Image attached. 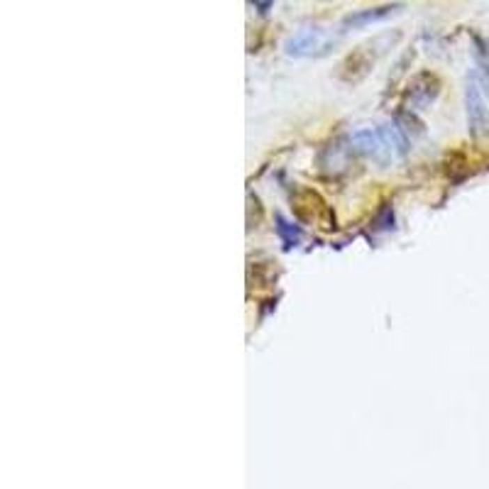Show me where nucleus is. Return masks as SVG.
<instances>
[{"label": "nucleus", "instance_id": "5", "mask_svg": "<svg viewBox=\"0 0 489 489\" xmlns=\"http://www.w3.org/2000/svg\"><path fill=\"white\" fill-rule=\"evenodd\" d=\"M465 110H467V130L472 137H482L489 132V105L479 79L469 76L465 84Z\"/></svg>", "mask_w": 489, "mask_h": 489}, {"label": "nucleus", "instance_id": "6", "mask_svg": "<svg viewBox=\"0 0 489 489\" xmlns=\"http://www.w3.org/2000/svg\"><path fill=\"white\" fill-rule=\"evenodd\" d=\"M440 93V81L435 74L430 71H421L419 76H414V81L409 84V91H406L404 100L409 105V110H421L428 108L430 103H435Z\"/></svg>", "mask_w": 489, "mask_h": 489}, {"label": "nucleus", "instance_id": "4", "mask_svg": "<svg viewBox=\"0 0 489 489\" xmlns=\"http://www.w3.org/2000/svg\"><path fill=\"white\" fill-rule=\"evenodd\" d=\"M338 37L330 30H323V27H304L299 30L294 37H289L284 45L286 54L289 56H320L328 54L335 47Z\"/></svg>", "mask_w": 489, "mask_h": 489}, {"label": "nucleus", "instance_id": "2", "mask_svg": "<svg viewBox=\"0 0 489 489\" xmlns=\"http://www.w3.org/2000/svg\"><path fill=\"white\" fill-rule=\"evenodd\" d=\"M291 205H294L296 215L306 223H316L320 228H333L335 225V213L325 199L318 194V191L309 189V186H296L291 191Z\"/></svg>", "mask_w": 489, "mask_h": 489}, {"label": "nucleus", "instance_id": "9", "mask_svg": "<svg viewBox=\"0 0 489 489\" xmlns=\"http://www.w3.org/2000/svg\"><path fill=\"white\" fill-rule=\"evenodd\" d=\"M277 233H279V238L284 240L286 247H294V244L301 242V230L296 228L294 223H289L284 215H277Z\"/></svg>", "mask_w": 489, "mask_h": 489}, {"label": "nucleus", "instance_id": "7", "mask_svg": "<svg viewBox=\"0 0 489 489\" xmlns=\"http://www.w3.org/2000/svg\"><path fill=\"white\" fill-rule=\"evenodd\" d=\"M394 10H399V6H380V8H367V10H355L350 15L343 17V32L345 30H357V27H367L372 22H380L385 17H389Z\"/></svg>", "mask_w": 489, "mask_h": 489}, {"label": "nucleus", "instance_id": "3", "mask_svg": "<svg viewBox=\"0 0 489 489\" xmlns=\"http://www.w3.org/2000/svg\"><path fill=\"white\" fill-rule=\"evenodd\" d=\"M385 40H389V37H377V40L364 42V45H359L357 49L350 52V54L345 56V59L340 61V66H338L340 79H343V81H359V79H362V76L377 64V59H380V56L387 52V47L382 45Z\"/></svg>", "mask_w": 489, "mask_h": 489}, {"label": "nucleus", "instance_id": "8", "mask_svg": "<svg viewBox=\"0 0 489 489\" xmlns=\"http://www.w3.org/2000/svg\"><path fill=\"white\" fill-rule=\"evenodd\" d=\"M472 54H474V64L479 69V76L482 81L489 86V45L482 40V37H472Z\"/></svg>", "mask_w": 489, "mask_h": 489}, {"label": "nucleus", "instance_id": "1", "mask_svg": "<svg viewBox=\"0 0 489 489\" xmlns=\"http://www.w3.org/2000/svg\"><path fill=\"white\" fill-rule=\"evenodd\" d=\"M411 142L399 130L396 123H385V125L359 127L348 137V150L364 160H372L380 166H389L401 162L409 155Z\"/></svg>", "mask_w": 489, "mask_h": 489}]
</instances>
